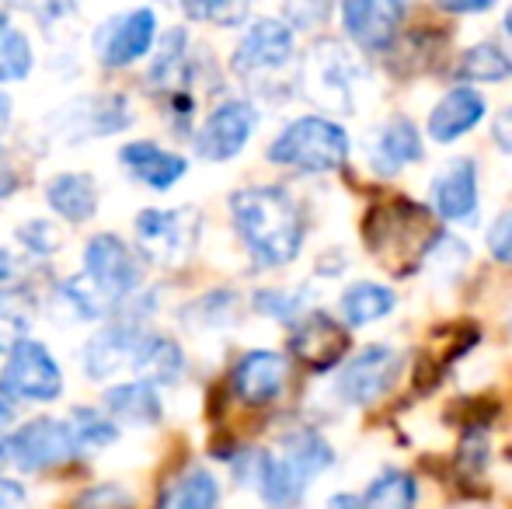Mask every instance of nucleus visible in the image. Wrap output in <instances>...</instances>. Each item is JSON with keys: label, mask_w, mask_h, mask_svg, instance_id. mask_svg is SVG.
<instances>
[{"label": "nucleus", "mask_w": 512, "mask_h": 509, "mask_svg": "<svg viewBox=\"0 0 512 509\" xmlns=\"http://www.w3.org/2000/svg\"><path fill=\"white\" fill-rule=\"evenodd\" d=\"M18 234H21V241L32 245V252H39V255H49L56 245V238H53V231H49L46 220H32V227H21Z\"/></svg>", "instance_id": "40"}, {"label": "nucleus", "mask_w": 512, "mask_h": 509, "mask_svg": "<svg viewBox=\"0 0 512 509\" xmlns=\"http://www.w3.org/2000/svg\"><path fill=\"white\" fill-rule=\"evenodd\" d=\"M157 39V18L150 7H136L126 11L108 25L105 42H102V60L105 67H129L140 56L150 53Z\"/></svg>", "instance_id": "19"}, {"label": "nucleus", "mask_w": 512, "mask_h": 509, "mask_svg": "<svg viewBox=\"0 0 512 509\" xmlns=\"http://www.w3.org/2000/svg\"><path fill=\"white\" fill-rule=\"evenodd\" d=\"M439 11H450V14H485V11H492V0H481V4H439Z\"/></svg>", "instance_id": "43"}, {"label": "nucleus", "mask_w": 512, "mask_h": 509, "mask_svg": "<svg viewBox=\"0 0 512 509\" xmlns=\"http://www.w3.org/2000/svg\"><path fill=\"white\" fill-rule=\"evenodd\" d=\"M161 509H220V482L206 468L185 471L164 492Z\"/></svg>", "instance_id": "29"}, {"label": "nucleus", "mask_w": 512, "mask_h": 509, "mask_svg": "<svg viewBox=\"0 0 512 509\" xmlns=\"http://www.w3.org/2000/svg\"><path fill=\"white\" fill-rule=\"evenodd\" d=\"M192 325H230L237 318V293L234 290H213L203 300L192 304V311L185 314Z\"/></svg>", "instance_id": "34"}, {"label": "nucleus", "mask_w": 512, "mask_h": 509, "mask_svg": "<svg viewBox=\"0 0 512 509\" xmlns=\"http://www.w3.org/2000/svg\"><path fill=\"white\" fill-rule=\"evenodd\" d=\"M108 419L133 422V426H154L161 422V398H157L154 384L133 381V384H115L105 391Z\"/></svg>", "instance_id": "24"}, {"label": "nucleus", "mask_w": 512, "mask_h": 509, "mask_svg": "<svg viewBox=\"0 0 512 509\" xmlns=\"http://www.w3.org/2000/svg\"><path fill=\"white\" fill-rule=\"evenodd\" d=\"M422 154H425L422 133H418V126L411 123L408 116H401V112L387 116L384 123L366 136V164H370V171L380 178L401 175L408 164L422 161Z\"/></svg>", "instance_id": "16"}, {"label": "nucleus", "mask_w": 512, "mask_h": 509, "mask_svg": "<svg viewBox=\"0 0 512 509\" xmlns=\"http://www.w3.org/2000/svg\"><path fill=\"white\" fill-rule=\"evenodd\" d=\"M453 74L467 88H474V84H502L512 77V56L499 42H474L457 56Z\"/></svg>", "instance_id": "23"}, {"label": "nucleus", "mask_w": 512, "mask_h": 509, "mask_svg": "<svg viewBox=\"0 0 512 509\" xmlns=\"http://www.w3.org/2000/svg\"><path fill=\"white\" fill-rule=\"evenodd\" d=\"M342 28L363 53H391L405 32L408 4L398 0H349L338 7Z\"/></svg>", "instance_id": "9"}, {"label": "nucleus", "mask_w": 512, "mask_h": 509, "mask_svg": "<svg viewBox=\"0 0 512 509\" xmlns=\"http://www.w3.org/2000/svg\"><path fill=\"white\" fill-rule=\"evenodd\" d=\"M488 252H492L495 262L512 265V210H506L492 224V231H488Z\"/></svg>", "instance_id": "38"}, {"label": "nucleus", "mask_w": 512, "mask_h": 509, "mask_svg": "<svg viewBox=\"0 0 512 509\" xmlns=\"http://www.w3.org/2000/svg\"><path fill=\"white\" fill-rule=\"evenodd\" d=\"M185 11H189L192 18L216 21V25H223V28H234L248 18V7L244 4H189Z\"/></svg>", "instance_id": "37"}, {"label": "nucleus", "mask_w": 512, "mask_h": 509, "mask_svg": "<svg viewBox=\"0 0 512 509\" xmlns=\"http://www.w3.org/2000/svg\"><path fill=\"white\" fill-rule=\"evenodd\" d=\"M77 454H81V450H77V440H74V433H70V426L60 419H49V415H39V419L18 426L11 440H7V457H11L21 471H28V475L63 468V464L74 461Z\"/></svg>", "instance_id": "6"}, {"label": "nucleus", "mask_w": 512, "mask_h": 509, "mask_svg": "<svg viewBox=\"0 0 512 509\" xmlns=\"http://www.w3.org/2000/svg\"><path fill=\"white\" fill-rule=\"evenodd\" d=\"M492 143L502 154H512V105H502L492 116Z\"/></svg>", "instance_id": "41"}, {"label": "nucleus", "mask_w": 512, "mask_h": 509, "mask_svg": "<svg viewBox=\"0 0 512 509\" xmlns=\"http://www.w3.org/2000/svg\"><path fill=\"white\" fill-rule=\"evenodd\" d=\"M251 304H255V311L265 314V318L293 325V321H300L310 311L307 307L310 290L307 286H265V290H258L255 297H251Z\"/></svg>", "instance_id": "31"}, {"label": "nucleus", "mask_w": 512, "mask_h": 509, "mask_svg": "<svg viewBox=\"0 0 512 509\" xmlns=\"http://www.w3.org/2000/svg\"><path fill=\"white\" fill-rule=\"evenodd\" d=\"M133 367L140 377H147V384H175L185 370L182 346H178L175 339L147 332L133 353Z\"/></svg>", "instance_id": "26"}, {"label": "nucleus", "mask_w": 512, "mask_h": 509, "mask_svg": "<svg viewBox=\"0 0 512 509\" xmlns=\"http://www.w3.org/2000/svg\"><path fill=\"white\" fill-rule=\"evenodd\" d=\"M363 234H366L370 252L377 258H384V262H391L394 255H401L398 276H405L408 269H415V265L422 262V252H425V245H429L432 234H436V227L425 220L422 206L398 199V203H387V206L370 210Z\"/></svg>", "instance_id": "4"}, {"label": "nucleus", "mask_w": 512, "mask_h": 509, "mask_svg": "<svg viewBox=\"0 0 512 509\" xmlns=\"http://www.w3.org/2000/svg\"><path fill=\"white\" fill-rule=\"evenodd\" d=\"M363 509H418V478L405 468H384L359 496Z\"/></svg>", "instance_id": "28"}, {"label": "nucleus", "mask_w": 512, "mask_h": 509, "mask_svg": "<svg viewBox=\"0 0 512 509\" xmlns=\"http://www.w3.org/2000/svg\"><path fill=\"white\" fill-rule=\"evenodd\" d=\"M11 276V258L7 255H0V286H4V279Z\"/></svg>", "instance_id": "48"}, {"label": "nucleus", "mask_w": 512, "mask_h": 509, "mask_svg": "<svg viewBox=\"0 0 512 509\" xmlns=\"http://www.w3.org/2000/svg\"><path fill=\"white\" fill-rule=\"evenodd\" d=\"M129 102L122 95H91V98H77L67 109L56 116V126L67 129L74 140L84 136H108L119 133L129 126Z\"/></svg>", "instance_id": "18"}, {"label": "nucleus", "mask_w": 512, "mask_h": 509, "mask_svg": "<svg viewBox=\"0 0 512 509\" xmlns=\"http://www.w3.org/2000/svg\"><path fill=\"white\" fill-rule=\"evenodd\" d=\"M136 238L154 262L178 265L196 248L199 217L189 206H182V210H143L136 217Z\"/></svg>", "instance_id": "12"}, {"label": "nucleus", "mask_w": 512, "mask_h": 509, "mask_svg": "<svg viewBox=\"0 0 512 509\" xmlns=\"http://www.w3.org/2000/svg\"><path fill=\"white\" fill-rule=\"evenodd\" d=\"M119 157L129 168V175L147 182L150 189H161V192L171 189V185H178L185 178V171H189V161H185L182 154L157 147L154 140L126 143V147L119 150Z\"/></svg>", "instance_id": "20"}, {"label": "nucleus", "mask_w": 512, "mask_h": 509, "mask_svg": "<svg viewBox=\"0 0 512 509\" xmlns=\"http://www.w3.org/2000/svg\"><path fill=\"white\" fill-rule=\"evenodd\" d=\"M506 328H509V335H512V307H509V318H506Z\"/></svg>", "instance_id": "50"}, {"label": "nucleus", "mask_w": 512, "mask_h": 509, "mask_svg": "<svg viewBox=\"0 0 512 509\" xmlns=\"http://www.w3.org/2000/svg\"><path fill=\"white\" fill-rule=\"evenodd\" d=\"M401 370H405V356L387 342H370V346L356 349L349 360L338 367L335 374V398L349 408H370L377 405L384 394L394 391Z\"/></svg>", "instance_id": "5"}, {"label": "nucleus", "mask_w": 512, "mask_h": 509, "mask_svg": "<svg viewBox=\"0 0 512 509\" xmlns=\"http://www.w3.org/2000/svg\"><path fill=\"white\" fill-rule=\"evenodd\" d=\"M394 307H398V293H394V286L380 283V279H356L338 297V314H342L345 328L377 325V321L391 318Z\"/></svg>", "instance_id": "21"}, {"label": "nucleus", "mask_w": 512, "mask_h": 509, "mask_svg": "<svg viewBox=\"0 0 512 509\" xmlns=\"http://www.w3.org/2000/svg\"><path fill=\"white\" fill-rule=\"evenodd\" d=\"M0 509H25V492L14 482H0Z\"/></svg>", "instance_id": "42"}, {"label": "nucleus", "mask_w": 512, "mask_h": 509, "mask_svg": "<svg viewBox=\"0 0 512 509\" xmlns=\"http://www.w3.org/2000/svg\"><path fill=\"white\" fill-rule=\"evenodd\" d=\"M46 199H49V206L67 220V224H84V220H91L98 210V185L91 175H81V171H63V175L49 178Z\"/></svg>", "instance_id": "22"}, {"label": "nucleus", "mask_w": 512, "mask_h": 509, "mask_svg": "<svg viewBox=\"0 0 512 509\" xmlns=\"http://www.w3.org/2000/svg\"><path fill=\"white\" fill-rule=\"evenodd\" d=\"M283 14H286V25L290 28H317L328 21L331 7L328 4H290Z\"/></svg>", "instance_id": "39"}, {"label": "nucleus", "mask_w": 512, "mask_h": 509, "mask_svg": "<svg viewBox=\"0 0 512 509\" xmlns=\"http://www.w3.org/2000/svg\"><path fill=\"white\" fill-rule=\"evenodd\" d=\"M11 419H14V405H11V398H7V387H4V381H0V429H4Z\"/></svg>", "instance_id": "46"}, {"label": "nucleus", "mask_w": 512, "mask_h": 509, "mask_svg": "<svg viewBox=\"0 0 512 509\" xmlns=\"http://www.w3.org/2000/svg\"><path fill=\"white\" fill-rule=\"evenodd\" d=\"M4 461H7V443L0 440V468H4Z\"/></svg>", "instance_id": "49"}, {"label": "nucleus", "mask_w": 512, "mask_h": 509, "mask_svg": "<svg viewBox=\"0 0 512 509\" xmlns=\"http://www.w3.org/2000/svg\"><path fill=\"white\" fill-rule=\"evenodd\" d=\"M297 60V35L283 18H258L234 49V70L241 77H269Z\"/></svg>", "instance_id": "8"}, {"label": "nucleus", "mask_w": 512, "mask_h": 509, "mask_svg": "<svg viewBox=\"0 0 512 509\" xmlns=\"http://www.w3.org/2000/svg\"><path fill=\"white\" fill-rule=\"evenodd\" d=\"M488 461H492V440H488V429L485 426H467L464 436H460V447H457L460 475L481 478L488 471Z\"/></svg>", "instance_id": "33"}, {"label": "nucleus", "mask_w": 512, "mask_h": 509, "mask_svg": "<svg viewBox=\"0 0 512 509\" xmlns=\"http://www.w3.org/2000/svg\"><path fill=\"white\" fill-rule=\"evenodd\" d=\"M279 454H283L307 482H314L317 475H324V471L335 464V447H331L314 426L290 429V433L283 436V443H279Z\"/></svg>", "instance_id": "25"}, {"label": "nucleus", "mask_w": 512, "mask_h": 509, "mask_svg": "<svg viewBox=\"0 0 512 509\" xmlns=\"http://www.w3.org/2000/svg\"><path fill=\"white\" fill-rule=\"evenodd\" d=\"M265 154L279 168L304 171V175H331L349 164L352 136L342 123L328 116H300L279 129Z\"/></svg>", "instance_id": "2"}, {"label": "nucleus", "mask_w": 512, "mask_h": 509, "mask_svg": "<svg viewBox=\"0 0 512 509\" xmlns=\"http://www.w3.org/2000/svg\"><path fill=\"white\" fill-rule=\"evenodd\" d=\"M488 116V102L478 88H467V84H453L443 98L429 109V119H425V133L429 140L443 143H457L460 136H467L471 129H478Z\"/></svg>", "instance_id": "17"}, {"label": "nucleus", "mask_w": 512, "mask_h": 509, "mask_svg": "<svg viewBox=\"0 0 512 509\" xmlns=\"http://www.w3.org/2000/svg\"><path fill=\"white\" fill-rule=\"evenodd\" d=\"M70 509H133V499L119 485H95V489L81 492Z\"/></svg>", "instance_id": "35"}, {"label": "nucleus", "mask_w": 512, "mask_h": 509, "mask_svg": "<svg viewBox=\"0 0 512 509\" xmlns=\"http://www.w3.org/2000/svg\"><path fill=\"white\" fill-rule=\"evenodd\" d=\"M0 381L11 394L28 401H56L63 394V374H60V363L53 360L42 342L25 339L7 353L4 363V374Z\"/></svg>", "instance_id": "13"}, {"label": "nucleus", "mask_w": 512, "mask_h": 509, "mask_svg": "<svg viewBox=\"0 0 512 509\" xmlns=\"http://www.w3.org/2000/svg\"><path fill=\"white\" fill-rule=\"evenodd\" d=\"M84 283L108 307L140 286V265L119 234H95L84 248Z\"/></svg>", "instance_id": "7"}, {"label": "nucleus", "mask_w": 512, "mask_h": 509, "mask_svg": "<svg viewBox=\"0 0 512 509\" xmlns=\"http://www.w3.org/2000/svg\"><path fill=\"white\" fill-rule=\"evenodd\" d=\"M258 129V109L244 98H227L206 116L196 129V154L206 161H230L248 147L251 133Z\"/></svg>", "instance_id": "14"}, {"label": "nucleus", "mask_w": 512, "mask_h": 509, "mask_svg": "<svg viewBox=\"0 0 512 509\" xmlns=\"http://www.w3.org/2000/svg\"><path fill=\"white\" fill-rule=\"evenodd\" d=\"M25 339H28V318L18 307L0 304V353H11Z\"/></svg>", "instance_id": "36"}, {"label": "nucleus", "mask_w": 512, "mask_h": 509, "mask_svg": "<svg viewBox=\"0 0 512 509\" xmlns=\"http://www.w3.org/2000/svg\"><path fill=\"white\" fill-rule=\"evenodd\" d=\"M366 81V67L345 42L317 39L304 60V91L317 105L338 116L356 112V91Z\"/></svg>", "instance_id": "3"}, {"label": "nucleus", "mask_w": 512, "mask_h": 509, "mask_svg": "<svg viewBox=\"0 0 512 509\" xmlns=\"http://www.w3.org/2000/svg\"><path fill=\"white\" fill-rule=\"evenodd\" d=\"M502 35L512 39V4L506 7V14H502Z\"/></svg>", "instance_id": "47"}, {"label": "nucleus", "mask_w": 512, "mask_h": 509, "mask_svg": "<svg viewBox=\"0 0 512 509\" xmlns=\"http://www.w3.org/2000/svg\"><path fill=\"white\" fill-rule=\"evenodd\" d=\"M429 206L443 224L474 227L481 210L478 161L474 157H453L450 164H443L429 182Z\"/></svg>", "instance_id": "11"}, {"label": "nucleus", "mask_w": 512, "mask_h": 509, "mask_svg": "<svg viewBox=\"0 0 512 509\" xmlns=\"http://www.w3.org/2000/svg\"><path fill=\"white\" fill-rule=\"evenodd\" d=\"M14 185H18V175H14V168H11V164H7L4 157H0V199H4V196H11V192H14Z\"/></svg>", "instance_id": "44"}, {"label": "nucleus", "mask_w": 512, "mask_h": 509, "mask_svg": "<svg viewBox=\"0 0 512 509\" xmlns=\"http://www.w3.org/2000/svg\"><path fill=\"white\" fill-rule=\"evenodd\" d=\"M286 384H290V360L283 353H272V349L244 353L230 374V391L248 408H265L279 401L286 394Z\"/></svg>", "instance_id": "15"}, {"label": "nucleus", "mask_w": 512, "mask_h": 509, "mask_svg": "<svg viewBox=\"0 0 512 509\" xmlns=\"http://www.w3.org/2000/svg\"><path fill=\"white\" fill-rule=\"evenodd\" d=\"M467 262H471V245L467 241H460L457 234L443 231V227H436V234L429 238V245H425L422 252V269L432 276V283H457L460 276H464Z\"/></svg>", "instance_id": "27"}, {"label": "nucleus", "mask_w": 512, "mask_h": 509, "mask_svg": "<svg viewBox=\"0 0 512 509\" xmlns=\"http://www.w3.org/2000/svg\"><path fill=\"white\" fill-rule=\"evenodd\" d=\"M349 349H352L349 328L324 311H307L290 328V353L297 356V363L314 370V374H328L338 363H345L349 360Z\"/></svg>", "instance_id": "10"}, {"label": "nucleus", "mask_w": 512, "mask_h": 509, "mask_svg": "<svg viewBox=\"0 0 512 509\" xmlns=\"http://www.w3.org/2000/svg\"><path fill=\"white\" fill-rule=\"evenodd\" d=\"M67 426L77 440V450H102L119 436V426L108 415L95 412V408H74Z\"/></svg>", "instance_id": "32"}, {"label": "nucleus", "mask_w": 512, "mask_h": 509, "mask_svg": "<svg viewBox=\"0 0 512 509\" xmlns=\"http://www.w3.org/2000/svg\"><path fill=\"white\" fill-rule=\"evenodd\" d=\"M234 231L241 234L258 269H283L300 255L307 238L304 206L283 185H251L230 196Z\"/></svg>", "instance_id": "1"}, {"label": "nucleus", "mask_w": 512, "mask_h": 509, "mask_svg": "<svg viewBox=\"0 0 512 509\" xmlns=\"http://www.w3.org/2000/svg\"><path fill=\"white\" fill-rule=\"evenodd\" d=\"M328 509H363L359 506V496H349V492H335L328 499Z\"/></svg>", "instance_id": "45"}, {"label": "nucleus", "mask_w": 512, "mask_h": 509, "mask_svg": "<svg viewBox=\"0 0 512 509\" xmlns=\"http://www.w3.org/2000/svg\"><path fill=\"white\" fill-rule=\"evenodd\" d=\"M32 63H35V56H32L28 35L0 14V84L25 81V77L32 74Z\"/></svg>", "instance_id": "30"}]
</instances>
